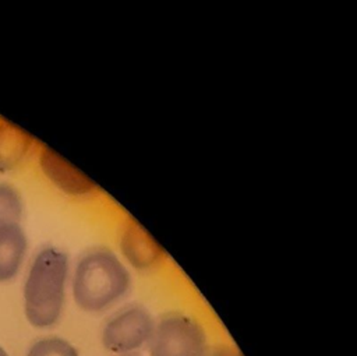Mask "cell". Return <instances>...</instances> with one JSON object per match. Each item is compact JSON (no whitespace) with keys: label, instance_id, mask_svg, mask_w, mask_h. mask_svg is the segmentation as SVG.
Returning a JSON list of instances; mask_svg holds the SVG:
<instances>
[{"label":"cell","instance_id":"cell-6","mask_svg":"<svg viewBox=\"0 0 357 356\" xmlns=\"http://www.w3.org/2000/svg\"><path fill=\"white\" fill-rule=\"evenodd\" d=\"M40 168L47 179L67 194L89 195L99 190V186L89 176L47 147L40 152Z\"/></svg>","mask_w":357,"mask_h":356},{"label":"cell","instance_id":"cell-3","mask_svg":"<svg viewBox=\"0 0 357 356\" xmlns=\"http://www.w3.org/2000/svg\"><path fill=\"white\" fill-rule=\"evenodd\" d=\"M148 342L151 356H202L206 349L202 327L180 313L162 317Z\"/></svg>","mask_w":357,"mask_h":356},{"label":"cell","instance_id":"cell-7","mask_svg":"<svg viewBox=\"0 0 357 356\" xmlns=\"http://www.w3.org/2000/svg\"><path fill=\"white\" fill-rule=\"evenodd\" d=\"M28 240L20 222L0 225V282L13 279L25 258Z\"/></svg>","mask_w":357,"mask_h":356},{"label":"cell","instance_id":"cell-12","mask_svg":"<svg viewBox=\"0 0 357 356\" xmlns=\"http://www.w3.org/2000/svg\"><path fill=\"white\" fill-rule=\"evenodd\" d=\"M0 356H8V355L6 353V350H4L1 346H0Z\"/></svg>","mask_w":357,"mask_h":356},{"label":"cell","instance_id":"cell-2","mask_svg":"<svg viewBox=\"0 0 357 356\" xmlns=\"http://www.w3.org/2000/svg\"><path fill=\"white\" fill-rule=\"evenodd\" d=\"M68 271V255L59 247H43L33 257L24 285L25 314L33 327H52L60 318Z\"/></svg>","mask_w":357,"mask_h":356},{"label":"cell","instance_id":"cell-9","mask_svg":"<svg viewBox=\"0 0 357 356\" xmlns=\"http://www.w3.org/2000/svg\"><path fill=\"white\" fill-rule=\"evenodd\" d=\"M22 209L20 193L13 186L0 181V225L20 222Z\"/></svg>","mask_w":357,"mask_h":356},{"label":"cell","instance_id":"cell-1","mask_svg":"<svg viewBox=\"0 0 357 356\" xmlns=\"http://www.w3.org/2000/svg\"><path fill=\"white\" fill-rule=\"evenodd\" d=\"M131 286V274L119 254L105 247L84 253L73 272V296L77 306L89 313L109 309Z\"/></svg>","mask_w":357,"mask_h":356},{"label":"cell","instance_id":"cell-4","mask_svg":"<svg viewBox=\"0 0 357 356\" xmlns=\"http://www.w3.org/2000/svg\"><path fill=\"white\" fill-rule=\"evenodd\" d=\"M153 320L142 306H128L116 313L103 327L102 343L113 353H127L149 341Z\"/></svg>","mask_w":357,"mask_h":356},{"label":"cell","instance_id":"cell-11","mask_svg":"<svg viewBox=\"0 0 357 356\" xmlns=\"http://www.w3.org/2000/svg\"><path fill=\"white\" fill-rule=\"evenodd\" d=\"M202 356H243L241 352L231 345H215L206 348Z\"/></svg>","mask_w":357,"mask_h":356},{"label":"cell","instance_id":"cell-5","mask_svg":"<svg viewBox=\"0 0 357 356\" xmlns=\"http://www.w3.org/2000/svg\"><path fill=\"white\" fill-rule=\"evenodd\" d=\"M119 255L126 265L141 271L155 268L166 255L159 242L134 218L123 222L119 235Z\"/></svg>","mask_w":357,"mask_h":356},{"label":"cell","instance_id":"cell-8","mask_svg":"<svg viewBox=\"0 0 357 356\" xmlns=\"http://www.w3.org/2000/svg\"><path fill=\"white\" fill-rule=\"evenodd\" d=\"M31 148V137L10 123H0V170L14 168Z\"/></svg>","mask_w":357,"mask_h":356},{"label":"cell","instance_id":"cell-10","mask_svg":"<svg viewBox=\"0 0 357 356\" xmlns=\"http://www.w3.org/2000/svg\"><path fill=\"white\" fill-rule=\"evenodd\" d=\"M26 356H78L75 348L59 336H49L35 342Z\"/></svg>","mask_w":357,"mask_h":356}]
</instances>
